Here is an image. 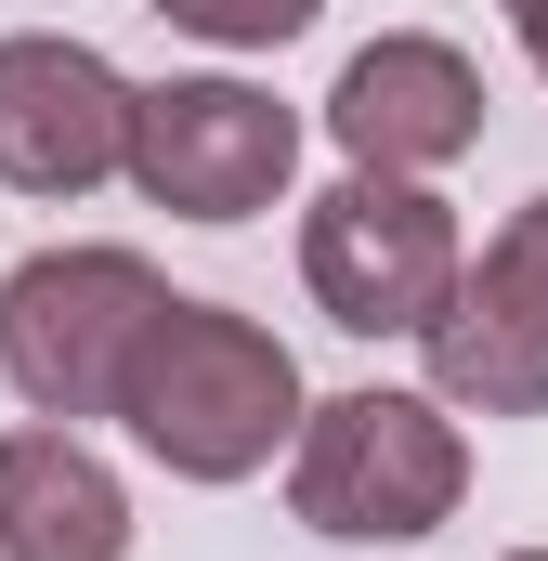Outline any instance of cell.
Wrapping results in <instances>:
<instances>
[{
    "label": "cell",
    "mask_w": 548,
    "mask_h": 561,
    "mask_svg": "<svg viewBox=\"0 0 548 561\" xmlns=\"http://www.w3.org/2000/svg\"><path fill=\"white\" fill-rule=\"evenodd\" d=\"M300 353L274 340L262 313H222V300H157V327L132 340V379H118V419L170 483H249L287 457L300 431Z\"/></svg>",
    "instance_id": "6da1fadb"
},
{
    "label": "cell",
    "mask_w": 548,
    "mask_h": 561,
    "mask_svg": "<svg viewBox=\"0 0 548 561\" xmlns=\"http://www.w3.org/2000/svg\"><path fill=\"white\" fill-rule=\"evenodd\" d=\"M457 496H470V431L431 392L366 379V392L300 405V431H287V510L340 549H418L457 523Z\"/></svg>",
    "instance_id": "7a4b0ae2"
},
{
    "label": "cell",
    "mask_w": 548,
    "mask_h": 561,
    "mask_svg": "<svg viewBox=\"0 0 548 561\" xmlns=\"http://www.w3.org/2000/svg\"><path fill=\"white\" fill-rule=\"evenodd\" d=\"M157 300H170V275L144 249H105V236L26 249L0 275V379H13V405L66 419V431L118 419V379H132V340L157 327Z\"/></svg>",
    "instance_id": "3957f363"
},
{
    "label": "cell",
    "mask_w": 548,
    "mask_h": 561,
    "mask_svg": "<svg viewBox=\"0 0 548 561\" xmlns=\"http://www.w3.org/2000/svg\"><path fill=\"white\" fill-rule=\"evenodd\" d=\"M470 262L457 209L406 183V170H340L313 209H300V287L340 340H418L444 313V287Z\"/></svg>",
    "instance_id": "277c9868"
},
{
    "label": "cell",
    "mask_w": 548,
    "mask_h": 561,
    "mask_svg": "<svg viewBox=\"0 0 548 561\" xmlns=\"http://www.w3.org/2000/svg\"><path fill=\"white\" fill-rule=\"evenodd\" d=\"M118 183H144L170 222H249L300 183V105H274L262 79H157L132 92Z\"/></svg>",
    "instance_id": "5b68a950"
},
{
    "label": "cell",
    "mask_w": 548,
    "mask_h": 561,
    "mask_svg": "<svg viewBox=\"0 0 548 561\" xmlns=\"http://www.w3.org/2000/svg\"><path fill=\"white\" fill-rule=\"evenodd\" d=\"M431 353V405L457 419H548V196H523L444 287V313L418 327Z\"/></svg>",
    "instance_id": "8992f818"
},
{
    "label": "cell",
    "mask_w": 548,
    "mask_h": 561,
    "mask_svg": "<svg viewBox=\"0 0 548 561\" xmlns=\"http://www.w3.org/2000/svg\"><path fill=\"white\" fill-rule=\"evenodd\" d=\"M118 157H132V79L92 39L13 26L0 39V183L39 209H79L118 183Z\"/></svg>",
    "instance_id": "52a82bcc"
},
{
    "label": "cell",
    "mask_w": 548,
    "mask_h": 561,
    "mask_svg": "<svg viewBox=\"0 0 548 561\" xmlns=\"http://www.w3.org/2000/svg\"><path fill=\"white\" fill-rule=\"evenodd\" d=\"M327 144L353 157V170H457L470 144H483V66L457 53V39H431V26H392V39H366L340 79H327Z\"/></svg>",
    "instance_id": "ba28073f"
},
{
    "label": "cell",
    "mask_w": 548,
    "mask_h": 561,
    "mask_svg": "<svg viewBox=\"0 0 548 561\" xmlns=\"http://www.w3.org/2000/svg\"><path fill=\"white\" fill-rule=\"evenodd\" d=\"M0 561H132V483L92 457V431H0Z\"/></svg>",
    "instance_id": "9c48e42d"
},
{
    "label": "cell",
    "mask_w": 548,
    "mask_h": 561,
    "mask_svg": "<svg viewBox=\"0 0 548 561\" xmlns=\"http://www.w3.org/2000/svg\"><path fill=\"white\" fill-rule=\"evenodd\" d=\"M157 13H170L183 39H209V53H287L327 0H157Z\"/></svg>",
    "instance_id": "30bf717a"
},
{
    "label": "cell",
    "mask_w": 548,
    "mask_h": 561,
    "mask_svg": "<svg viewBox=\"0 0 548 561\" xmlns=\"http://www.w3.org/2000/svg\"><path fill=\"white\" fill-rule=\"evenodd\" d=\"M510 39H523V66L548 79V0H510Z\"/></svg>",
    "instance_id": "8fae6325"
},
{
    "label": "cell",
    "mask_w": 548,
    "mask_h": 561,
    "mask_svg": "<svg viewBox=\"0 0 548 561\" xmlns=\"http://www.w3.org/2000/svg\"><path fill=\"white\" fill-rule=\"evenodd\" d=\"M496 561H548V549H496Z\"/></svg>",
    "instance_id": "7c38bea8"
},
{
    "label": "cell",
    "mask_w": 548,
    "mask_h": 561,
    "mask_svg": "<svg viewBox=\"0 0 548 561\" xmlns=\"http://www.w3.org/2000/svg\"><path fill=\"white\" fill-rule=\"evenodd\" d=\"M496 13H510V0H496Z\"/></svg>",
    "instance_id": "4fadbf2b"
}]
</instances>
